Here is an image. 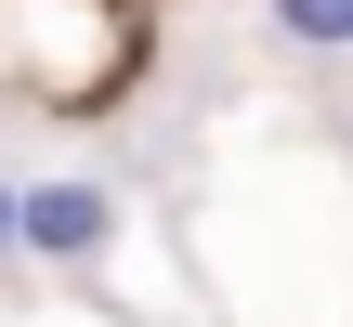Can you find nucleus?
Masks as SVG:
<instances>
[{"instance_id": "1", "label": "nucleus", "mask_w": 353, "mask_h": 327, "mask_svg": "<svg viewBox=\"0 0 353 327\" xmlns=\"http://www.w3.org/2000/svg\"><path fill=\"white\" fill-rule=\"evenodd\" d=\"M118 249V184H92V170H39V184H13V262H105Z\"/></svg>"}, {"instance_id": "2", "label": "nucleus", "mask_w": 353, "mask_h": 327, "mask_svg": "<svg viewBox=\"0 0 353 327\" xmlns=\"http://www.w3.org/2000/svg\"><path fill=\"white\" fill-rule=\"evenodd\" d=\"M288 52H353V0H262Z\"/></svg>"}, {"instance_id": "3", "label": "nucleus", "mask_w": 353, "mask_h": 327, "mask_svg": "<svg viewBox=\"0 0 353 327\" xmlns=\"http://www.w3.org/2000/svg\"><path fill=\"white\" fill-rule=\"evenodd\" d=\"M0 262H13V184H0Z\"/></svg>"}]
</instances>
